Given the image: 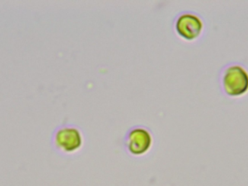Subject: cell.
<instances>
[{
	"label": "cell",
	"instance_id": "obj_1",
	"mask_svg": "<svg viewBox=\"0 0 248 186\" xmlns=\"http://www.w3.org/2000/svg\"><path fill=\"white\" fill-rule=\"evenodd\" d=\"M218 85L223 95L237 99L248 93V68L238 62H232L220 69Z\"/></svg>",
	"mask_w": 248,
	"mask_h": 186
},
{
	"label": "cell",
	"instance_id": "obj_4",
	"mask_svg": "<svg viewBox=\"0 0 248 186\" xmlns=\"http://www.w3.org/2000/svg\"><path fill=\"white\" fill-rule=\"evenodd\" d=\"M154 143V135L149 127L135 125L128 129L123 138L124 150L132 157H141L149 153Z\"/></svg>",
	"mask_w": 248,
	"mask_h": 186
},
{
	"label": "cell",
	"instance_id": "obj_3",
	"mask_svg": "<svg viewBox=\"0 0 248 186\" xmlns=\"http://www.w3.org/2000/svg\"><path fill=\"white\" fill-rule=\"evenodd\" d=\"M173 30L175 34L188 43L198 41L203 34L205 23L202 16L192 11L179 13L173 19Z\"/></svg>",
	"mask_w": 248,
	"mask_h": 186
},
{
	"label": "cell",
	"instance_id": "obj_2",
	"mask_svg": "<svg viewBox=\"0 0 248 186\" xmlns=\"http://www.w3.org/2000/svg\"><path fill=\"white\" fill-rule=\"evenodd\" d=\"M84 137L82 130L75 124H65L54 130L51 145L54 150L65 156L77 154L82 149Z\"/></svg>",
	"mask_w": 248,
	"mask_h": 186
}]
</instances>
